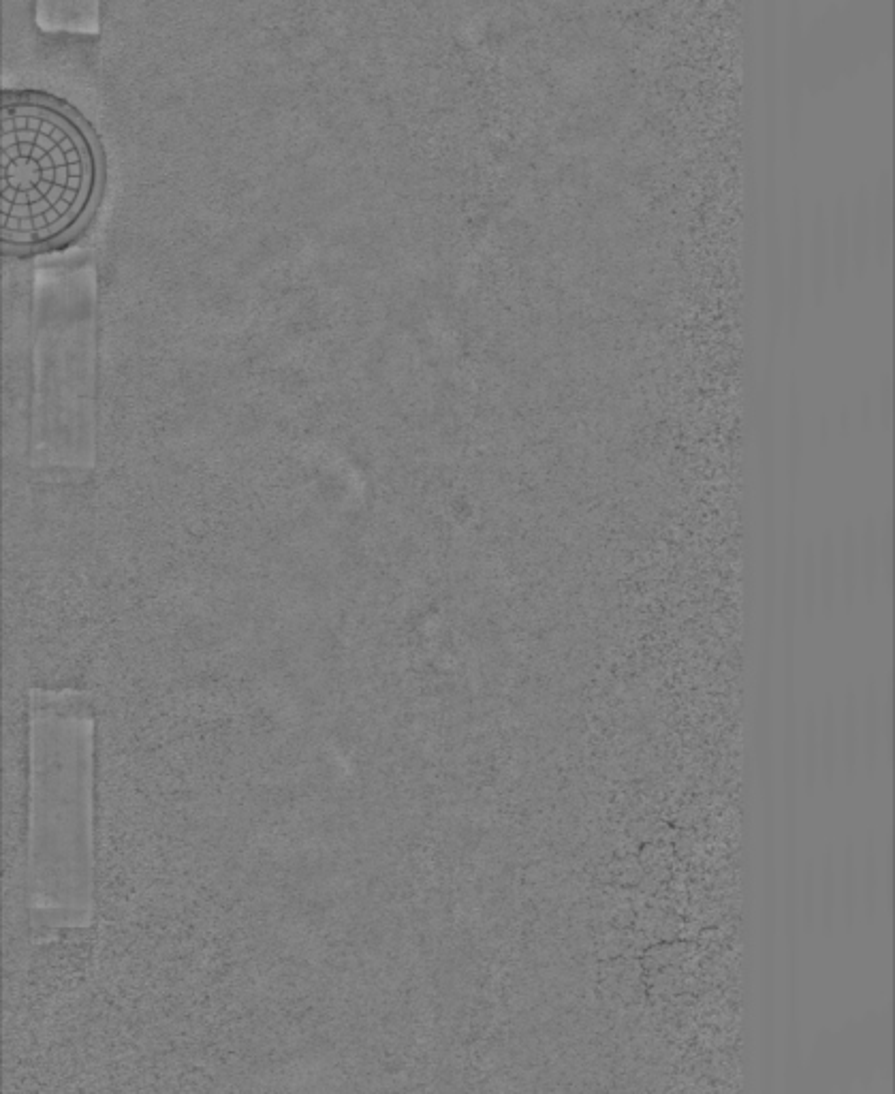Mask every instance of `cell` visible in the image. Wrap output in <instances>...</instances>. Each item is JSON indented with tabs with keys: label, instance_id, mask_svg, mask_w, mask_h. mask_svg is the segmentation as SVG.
<instances>
[{
	"label": "cell",
	"instance_id": "obj_10",
	"mask_svg": "<svg viewBox=\"0 0 895 1094\" xmlns=\"http://www.w3.org/2000/svg\"><path fill=\"white\" fill-rule=\"evenodd\" d=\"M844 727H842V733H844V765H846V776H849V780L855 778V772H857V761H859V721H857V703H855V693L849 691V695H846V710H844Z\"/></svg>",
	"mask_w": 895,
	"mask_h": 1094
},
{
	"label": "cell",
	"instance_id": "obj_13",
	"mask_svg": "<svg viewBox=\"0 0 895 1094\" xmlns=\"http://www.w3.org/2000/svg\"><path fill=\"white\" fill-rule=\"evenodd\" d=\"M844 906H846V928H853L855 924V913H857V900H859V892H857V877H855V855H853V845L846 847V859H844Z\"/></svg>",
	"mask_w": 895,
	"mask_h": 1094
},
{
	"label": "cell",
	"instance_id": "obj_4",
	"mask_svg": "<svg viewBox=\"0 0 895 1094\" xmlns=\"http://www.w3.org/2000/svg\"><path fill=\"white\" fill-rule=\"evenodd\" d=\"M881 738H883V716H881V701H878V691L870 682L866 689V708H863V750H866V768L868 774H874L878 750H881Z\"/></svg>",
	"mask_w": 895,
	"mask_h": 1094
},
{
	"label": "cell",
	"instance_id": "obj_2",
	"mask_svg": "<svg viewBox=\"0 0 895 1094\" xmlns=\"http://www.w3.org/2000/svg\"><path fill=\"white\" fill-rule=\"evenodd\" d=\"M857 556H859V584L866 590L868 597H874V588L883 575V554H881V530L872 522L863 526L861 535H857Z\"/></svg>",
	"mask_w": 895,
	"mask_h": 1094
},
{
	"label": "cell",
	"instance_id": "obj_15",
	"mask_svg": "<svg viewBox=\"0 0 895 1094\" xmlns=\"http://www.w3.org/2000/svg\"><path fill=\"white\" fill-rule=\"evenodd\" d=\"M47 3L54 5V0H47ZM71 3H73L75 20L94 18V5H97V0H69V5H71Z\"/></svg>",
	"mask_w": 895,
	"mask_h": 1094
},
{
	"label": "cell",
	"instance_id": "obj_12",
	"mask_svg": "<svg viewBox=\"0 0 895 1094\" xmlns=\"http://www.w3.org/2000/svg\"><path fill=\"white\" fill-rule=\"evenodd\" d=\"M787 451H789V477H793V481H795L797 473H799V462H802V419H799V402H797V398H793L791 404H789Z\"/></svg>",
	"mask_w": 895,
	"mask_h": 1094
},
{
	"label": "cell",
	"instance_id": "obj_3",
	"mask_svg": "<svg viewBox=\"0 0 895 1094\" xmlns=\"http://www.w3.org/2000/svg\"><path fill=\"white\" fill-rule=\"evenodd\" d=\"M816 573H819V603L823 612L829 616L834 612L840 595V571H838V545L834 537H823V543L816 550Z\"/></svg>",
	"mask_w": 895,
	"mask_h": 1094
},
{
	"label": "cell",
	"instance_id": "obj_11",
	"mask_svg": "<svg viewBox=\"0 0 895 1094\" xmlns=\"http://www.w3.org/2000/svg\"><path fill=\"white\" fill-rule=\"evenodd\" d=\"M863 902H866V917L872 921L876 917V900H878V862L874 851V838H868L866 842V874H863Z\"/></svg>",
	"mask_w": 895,
	"mask_h": 1094
},
{
	"label": "cell",
	"instance_id": "obj_9",
	"mask_svg": "<svg viewBox=\"0 0 895 1094\" xmlns=\"http://www.w3.org/2000/svg\"><path fill=\"white\" fill-rule=\"evenodd\" d=\"M802 759H804V776H806V789H808V791H814L816 778H819V770H821V748H819V718H816V712H814V708H810V710L806 712Z\"/></svg>",
	"mask_w": 895,
	"mask_h": 1094
},
{
	"label": "cell",
	"instance_id": "obj_1",
	"mask_svg": "<svg viewBox=\"0 0 895 1094\" xmlns=\"http://www.w3.org/2000/svg\"><path fill=\"white\" fill-rule=\"evenodd\" d=\"M3 248L28 255L73 240L97 212L105 152L92 122L43 88H3Z\"/></svg>",
	"mask_w": 895,
	"mask_h": 1094
},
{
	"label": "cell",
	"instance_id": "obj_8",
	"mask_svg": "<svg viewBox=\"0 0 895 1094\" xmlns=\"http://www.w3.org/2000/svg\"><path fill=\"white\" fill-rule=\"evenodd\" d=\"M797 595H802L804 612L808 618L814 616L819 607V573H816V547L806 545L802 562H797Z\"/></svg>",
	"mask_w": 895,
	"mask_h": 1094
},
{
	"label": "cell",
	"instance_id": "obj_14",
	"mask_svg": "<svg viewBox=\"0 0 895 1094\" xmlns=\"http://www.w3.org/2000/svg\"><path fill=\"white\" fill-rule=\"evenodd\" d=\"M816 906H819V894H816V868H814V862H810L806 866L804 885H802V911H804L806 930H812L816 924Z\"/></svg>",
	"mask_w": 895,
	"mask_h": 1094
},
{
	"label": "cell",
	"instance_id": "obj_6",
	"mask_svg": "<svg viewBox=\"0 0 895 1094\" xmlns=\"http://www.w3.org/2000/svg\"><path fill=\"white\" fill-rule=\"evenodd\" d=\"M838 571L842 580V595L846 607H851L857 588H859V556H857V533L855 528L849 526L842 533V541L838 547Z\"/></svg>",
	"mask_w": 895,
	"mask_h": 1094
},
{
	"label": "cell",
	"instance_id": "obj_5",
	"mask_svg": "<svg viewBox=\"0 0 895 1094\" xmlns=\"http://www.w3.org/2000/svg\"><path fill=\"white\" fill-rule=\"evenodd\" d=\"M819 748H821V772L827 785H834L836 772H838V725H836V708L834 701L827 699L823 716L819 723Z\"/></svg>",
	"mask_w": 895,
	"mask_h": 1094
},
{
	"label": "cell",
	"instance_id": "obj_7",
	"mask_svg": "<svg viewBox=\"0 0 895 1094\" xmlns=\"http://www.w3.org/2000/svg\"><path fill=\"white\" fill-rule=\"evenodd\" d=\"M816 885L821 889L819 896V909H821V926L823 934H834V919H836V866H834V853L827 849L823 853V868L816 874Z\"/></svg>",
	"mask_w": 895,
	"mask_h": 1094
}]
</instances>
